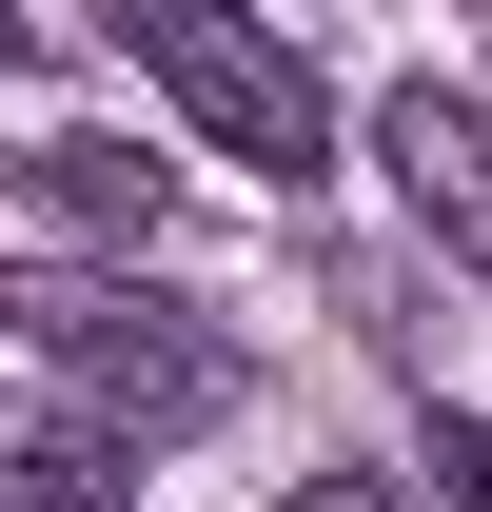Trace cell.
Masks as SVG:
<instances>
[{
	"mask_svg": "<svg viewBox=\"0 0 492 512\" xmlns=\"http://www.w3.org/2000/svg\"><path fill=\"white\" fill-rule=\"evenodd\" d=\"M138 60L178 79V119L217 138V158H256V178L296 197V178H335V99H315V60H276L237 0H99Z\"/></svg>",
	"mask_w": 492,
	"mask_h": 512,
	"instance_id": "obj_1",
	"label": "cell"
},
{
	"mask_svg": "<svg viewBox=\"0 0 492 512\" xmlns=\"http://www.w3.org/2000/svg\"><path fill=\"white\" fill-rule=\"evenodd\" d=\"M0 316H20V355H60L119 434H197V414L237 394V355H217L178 296H119V276H0Z\"/></svg>",
	"mask_w": 492,
	"mask_h": 512,
	"instance_id": "obj_2",
	"label": "cell"
},
{
	"mask_svg": "<svg viewBox=\"0 0 492 512\" xmlns=\"http://www.w3.org/2000/svg\"><path fill=\"white\" fill-rule=\"evenodd\" d=\"M374 158H394V197H414V237L492 276V99H433L414 79V99L374 119Z\"/></svg>",
	"mask_w": 492,
	"mask_h": 512,
	"instance_id": "obj_3",
	"label": "cell"
},
{
	"mask_svg": "<svg viewBox=\"0 0 492 512\" xmlns=\"http://www.w3.org/2000/svg\"><path fill=\"white\" fill-rule=\"evenodd\" d=\"M20 217H60V237H158V217H178V158H138V138H20Z\"/></svg>",
	"mask_w": 492,
	"mask_h": 512,
	"instance_id": "obj_4",
	"label": "cell"
},
{
	"mask_svg": "<svg viewBox=\"0 0 492 512\" xmlns=\"http://www.w3.org/2000/svg\"><path fill=\"white\" fill-rule=\"evenodd\" d=\"M0 512H138L119 453H0Z\"/></svg>",
	"mask_w": 492,
	"mask_h": 512,
	"instance_id": "obj_5",
	"label": "cell"
},
{
	"mask_svg": "<svg viewBox=\"0 0 492 512\" xmlns=\"http://www.w3.org/2000/svg\"><path fill=\"white\" fill-rule=\"evenodd\" d=\"M433 473H453V512H492V414H433Z\"/></svg>",
	"mask_w": 492,
	"mask_h": 512,
	"instance_id": "obj_6",
	"label": "cell"
},
{
	"mask_svg": "<svg viewBox=\"0 0 492 512\" xmlns=\"http://www.w3.org/2000/svg\"><path fill=\"white\" fill-rule=\"evenodd\" d=\"M276 512H414V493H394V473H296Z\"/></svg>",
	"mask_w": 492,
	"mask_h": 512,
	"instance_id": "obj_7",
	"label": "cell"
},
{
	"mask_svg": "<svg viewBox=\"0 0 492 512\" xmlns=\"http://www.w3.org/2000/svg\"><path fill=\"white\" fill-rule=\"evenodd\" d=\"M40 40H60V20H40V0H0V79H20V60H40Z\"/></svg>",
	"mask_w": 492,
	"mask_h": 512,
	"instance_id": "obj_8",
	"label": "cell"
}]
</instances>
